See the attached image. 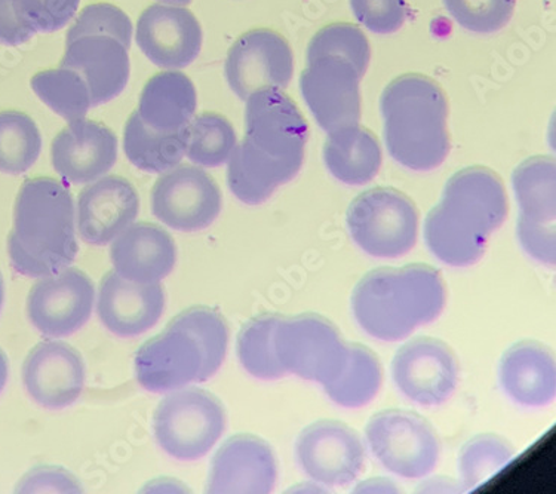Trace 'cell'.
<instances>
[{
	"label": "cell",
	"mask_w": 556,
	"mask_h": 494,
	"mask_svg": "<svg viewBox=\"0 0 556 494\" xmlns=\"http://www.w3.org/2000/svg\"><path fill=\"white\" fill-rule=\"evenodd\" d=\"M308 127L281 88H263L247 99L245 137L227 165L230 192L247 205L269 200L303 167Z\"/></svg>",
	"instance_id": "obj_1"
},
{
	"label": "cell",
	"mask_w": 556,
	"mask_h": 494,
	"mask_svg": "<svg viewBox=\"0 0 556 494\" xmlns=\"http://www.w3.org/2000/svg\"><path fill=\"white\" fill-rule=\"evenodd\" d=\"M227 346L229 328L222 315L208 307H193L140 347L134 363L136 378L154 394L205 382L220 370Z\"/></svg>",
	"instance_id": "obj_2"
},
{
	"label": "cell",
	"mask_w": 556,
	"mask_h": 494,
	"mask_svg": "<svg viewBox=\"0 0 556 494\" xmlns=\"http://www.w3.org/2000/svg\"><path fill=\"white\" fill-rule=\"evenodd\" d=\"M76 208L71 190L51 177L24 181L8 238L11 265L28 278L71 266L77 256Z\"/></svg>",
	"instance_id": "obj_3"
},
{
	"label": "cell",
	"mask_w": 556,
	"mask_h": 494,
	"mask_svg": "<svg viewBox=\"0 0 556 494\" xmlns=\"http://www.w3.org/2000/svg\"><path fill=\"white\" fill-rule=\"evenodd\" d=\"M445 302V283L433 267H384L361 279L353 290L352 312L371 338L400 342L440 318Z\"/></svg>",
	"instance_id": "obj_4"
},
{
	"label": "cell",
	"mask_w": 556,
	"mask_h": 494,
	"mask_svg": "<svg viewBox=\"0 0 556 494\" xmlns=\"http://www.w3.org/2000/svg\"><path fill=\"white\" fill-rule=\"evenodd\" d=\"M389 155L413 172H432L452 151L448 100L440 84L409 73L393 79L380 99Z\"/></svg>",
	"instance_id": "obj_5"
},
{
	"label": "cell",
	"mask_w": 556,
	"mask_h": 494,
	"mask_svg": "<svg viewBox=\"0 0 556 494\" xmlns=\"http://www.w3.org/2000/svg\"><path fill=\"white\" fill-rule=\"evenodd\" d=\"M225 407L202 389H178L153 416L154 439L162 451L182 461L202 459L226 431Z\"/></svg>",
	"instance_id": "obj_6"
},
{
	"label": "cell",
	"mask_w": 556,
	"mask_h": 494,
	"mask_svg": "<svg viewBox=\"0 0 556 494\" xmlns=\"http://www.w3.org/2000/svg\"><path fill=\"white\" fill-rule=\"evenodd\" d=\"M346 221L355 244L372 257H403L416 246L419 237L416 205L392 188L361 193L349 206Z\"/></svg>",
	"instance_id": "obj_7"
},
{
	"label": "cell",
	"mask_w": 556,
	"mask_h": 494,
	"mask_svg": "<svg viewBox=\"0 0 556 494\" xmlns=\"http://www.w3.org/2000/svg\"><path fill=\"white\" fill-rule=\"evenodd\" d=\"M369 452L393 476L419 480L432 473L441 456L440 436L417 413L384 410L365 428Z\"/></svg>",
	"instance_id": "obj_8"
},
{
	"label": "cell",
	"mask_w": 556,
	"mask_h": 494,
	"mask_svg": "<svg viewBox=\"0 0 556 494\" xmlns=\"http://www.w3.org/2000/svg\"><path fill=\"white\" fill-rule=\"evenodd\" d=\"M274 342L286 375L323 387L332 382L346 363L349 343L334 324L319 315L279 318Z\"/></svg>",
	"instance_id": "obj_9"
},
{
	"label": "cell",
	"mask_w": 556,
	"mask_h": 494,
	"mask_svg": "<svg viewBox=\"0 0 556 494\" xmlns=\"http://www.w3.org/2000/svg\"><path fill=\"white\" fill-rule=\"evenodd\" d=\"M363 78V73L348 56H307V67L300 76V89L324 131L332 134L359 124V83Z\"/></svg>",
	"instance_id": "obj_10"
},
{
	"label": "cell",
	"mask_w": 556,
	"mask_h": 494,
	"mask_svg": "<svg viewBox=\"0 0 556 494\" xmlns=\"http://www.w3.org/2000/svg\"><path fill=\"white\" fill-rule=\"evenodd\" d=\"M222 190L198 165H177L157 178L152 190V212L178 232H199L220 216Z\"/></svg>",
	"instance_id": "obj_11"
},
{
	"label": "cell",
	"mask_w": 556,
	"mask_h": 494,
	"mask_svg": "<svg viewBox=\"0 0 556 494\" xmlns=\"http://www.w3.org/2000/svg\"><path fill=\"white\" fill-rule=\"evenodd\" d=\"M94 302L88 275L66 267L35 283L27 299L28 321L47 338H68L89 321Z\"/></svg>",
	"instance_id": "obj_12"
},
{
	"label": "cell",
	"mask_w": 556,
	"mask_h": 494,
	"mask_svg": "<svg viewBox=\"0 0 556 494\" xmlns=\"http://www.w3.org/2000/svg\"><path fill=\"white\" fill-rule=\"evenodd\" d=\"M225 73L231 91L245 101L258 89H286L294 75V55L282 35L257 28L231 45Z\"/></svg>",
	"instance_id": "obj_13"
},
{
	"label": "cell",
	"mask_w": 556,
	"mask_h": 494,
	"mask_svg": "<svg viewBox=\"0 0 556 494\" xmlns=\"http://www.w3.org/2000/svg\"><path fill=\"white\" fill-rule=\"evenodd\" d=\"M295 459L316 484L342 487L364 471L365 447L358 433L348 425L320 420L300 433Z\"/></svg>",
	"instance_id": "obj_14"
},
{
	"label": "cell",
	"mask_w": 556,
	"mask_h": 494,
	"mask_svg": "<svg viewBox=\"0 0 556 494\" xmlns=\"http://www.w3.org/2000/svg\"><path fill=\"white\" fill-rule=\"evenodd\" d=\"M392 376L405 398L421 407H438L456 392L458 363L448 344L420 338L396 352Z\"/></svg>",
	"instance_id": "obj_15"
},
{
	"label": "cell",
	"mask_w": 556,
	"mask_h": 494,
	"mask_svg": "<svg viewBox=\"0 0 556 494\" xmlns=\"http://www.w3.org/2000/svg\"><path fill=\"white\" fill-rule=\"evenodd\" d=\"M437 206L462 228L490 238L507 217L505 186L489 168H465L446 181Z\"/></svg>",
	"instance_id": "obj_16"
},
{
	"label": "cell",
	"mask_w": 556,
	"mask_h": 494,
	"mask_svg": "<svg viewBox=\"0 0 556 494\" xmlns=\"http://www.w3.org/2000/svg\"><path fill=\"white\" fill-rule=\"evenodd\" d=\"M136 39L154 66L176 71L198 59L204 34L188 8L156 3L138 18Z\"/></svg>",
	"instance_id": "obj_17"
},
{
	"label": "cell",
	"mask_w": 556,
	"mask_h": 494,
	"mask_svg": "<svg viewBox=\"0 0 556 494\" xmlns=\"http://www.w3.org/2000/svg\"><path fill=\"white\" fill-rule=\"evenodd\" d=\"M87 370L83 355L63 342L39 343L23 366L26 392L48 410L71 407L83 394Z\"/></svg>",
	"instance_id": "obj_18"
},
{
	"label": "cell",
	"mask_w": 556,
	"mask_h": 494,
	"mask_svg": "<svg viewBox=\"0 0 556 494\" xmlns=\"http://www.w3.org/2000/svg\"><path fill=\"white\" fill-rule=\"evenodd\" d=\"M116 161V134L96 121H72L52 140V167L71 185L99 180L115 167Z\"/></svg>",
	"instance_id": "obj_19"
},
{
	"label": "cell",
	"mask_w": 556,
	"mask_h": 494,
	"mask_svg": "<svg viewBox=\"0 0 556 494\" xmlns=\"http://www.w3.org/2000/svg\"><path fill=\"white\" fill-rule=\"evenodd\" d=\"M140 213V198L127 178L101 177L80 192L76 229L87 244L103 246L129 228Z\"/></svg>",
	"instance_id": "obj_20"
},
{
	"label": "cell",
	"mask_w": 556,
	"mask_h": 494,
	"mask_svg": "<svg viewBox=\"0 0 556 494\" xmlns=\"http://www.w3.org/2000/svg\"><path fill=\"white\" fill-rule=\"evenodd\" d=\"M165 293L160 282L129 281L109 273L100 282L97 314L117 338H137L156 326L164 315Z\"/></svg>",
	"instance_id": "obj_21"
},
{
	"label": "cell",
	"mask_w": 556,
	"mask_h": 494,
	"mask_svg": "<svg viewBox=\"0 0 556 494\" xmlns=\"http://www.w3.org/2000/svg\"><path fill=\"white\" fill-rule=\"evenodd\" d=\"M128 48L115 36L92 34L66 40L60 67L79 73L88 85L92 107L122 94L129 80Z\"/></svg>",
	"instance_id": "obj_22"
},
{
	"label": "cell",
	"mask_w": 556,
	"mask_h": 494,
	"mask_svg": "<svg viewBox=\"0 0 556 494\" xmlns=\"http://www.w3.org/2000/svg\"><path fill=\"white\" fill-rule=\"evenodd\" d=\"M278 480V464L266 441L254 435L227 440L214 456L210 493H270Z\"/></svg>",
	"instance_id": "obj_23"
},
{
	"label": "cell",
	"mask_w": 556,
	"mask_h": 494,
	"mask_svg": "<svg viewBox=\"0 0 556 494\" xmlns=\"http://www.w3.org/2000/svg\"><path fill=\"white\" fill-rule=\"evenodd\" d=\"M115 273L129 281L161 282L177 263V245L172 235L152 223H132L112 241Z\"/></svg>",
	"instance_id": "obj_24"
},
{
	"label": "cell",
	"mask_w": 556,
	"mask_h": 494,
	"mask_svg": "<svg viewBox=\"0 0 556 494\" xmlns=\"http://www.w3.org/2000/svg\"><path fill=\"white\" fill-rule=\"evenodd\" d=\"M498 380L503 392L522 407H545L555 398L554 355L538 342H519L502 356Z\"/></svg>",
	"instance_id": "obj_25"
},
{
	"label": "cell",
	"mask_w": 556,
	"mask_h": 494,
	"mask_svg": "<svg viewBox=\"0 0 556 494\" xmlns=\"http://www.w3.org/2000/svg\"><path fill=\"white\" fill-rule=\"evenodd\" d=\"M198 109L197 88L185 73H157L148 80L138 101V115L154 131L174 132L189 127Z\"/></svg>",
	"instance_id": "obj_26"
},
{
	"label": "cell",
	"mask_w": 556,
	"mask_h": 494,
	"mask_svg": "<svg viewBox=\"0 0 556 494\" xmlns=\"http://www.w3.org/2000/svg\"><path fill=\"white\" fill-rule=\"evenodd\" d=\"M328 172L344 185H367L379 174L383 155L375 134L363 125L328 134L324 145Z\"/></svg>",
	"instance_id": "obj_27"
},
{
	"label": "cell",
	"mask_w": 556,
	"mask_h": 494,
	"mask_svg": "<svg viewBox=\"0 0 556 494\" xmlns=\"http://www.w3.org/2000/svg\"><path fill=\"white\" fill-rule=\"evenodd\" d=\"M189 136V127L174 132L154 131L136 111L125 124L124 152L134 167L162 174L180 164L188 153Z\"/></svg>",
	"instance_id": "obj_28"
},
{
	"label": "cell",
	"mask_w": 556,
	"mask_h": 494,
	"mask_svg": "<svg viewBox=\"0 0 556 494\" xmlns=\"http://www.w3.org/2000/svg\"><path fill=\"white\" fill-rule=\"evenodd\" d=\"M381 383L383 370L375 352L363 344L349 343L342 371L324 389L337 406L363 408L379 394Z\"/></svg>",
	"instance_id": "obj_29"
},
{
	"label": "cell",
	"mask_w": 556,
	"mask_h": 494,
	"mask_svg": "<svg viewBox=\"0 0 556 494\" xmlns=\"http://www.w3.org/2000/svg\"><path fill=\"white\" fill-rule=\"evenodd\" d=\"M555 160L534 156L514 172L513 185L519 214L540 223H554L556 216Z\"/></svg>",
	"instance_id": "obj_30"
},
{
	"label": "cell",
	"mask_w": 556,
	"mask_h": 494,
	"mask_svg": "<svg viewBox=\"0 0 556 494\" xmlns=\"http://www.w3.org/2000/svg\"><path fill=\"white\" fill-rule=\"evenodd\" d=\"M425 239L433 256L454 267L470 266L480 261L489 242L484 235L450 220L438 206L426 218Z\"/></svg>",
	"instance_id": "obj_31"
},
{
	"label": "cell",
	"mask_w": 556,
	"mask_h": 494,
	"mask_svg": "<svg viewBox=\"0 0 556 494\" xmlns=\"http://www.w3.org/2000/svg\"><path fill=\"white\" fill-rule=\"evenodd\" d=\"M30 85L39 100L68 123L83 119L92 107L87 83L72 68L59 67L36 73Z\"/></svg>",
	"instance_id": "obj_32"
},
{
	"label": "cell",
	"mask_w": 556,
	"mask_h": 494,
	"mask_svg": "<svg viewBox=\"0 0 556 494\" xmlns=\"http://www.w3.org/2000/svg\"><path fill=\"white\" fill-rule=\"evenodd\" d=\"M42 152L38 125L26 113L0 112V173L18 176L28 172Z\"/></svg>",
	"instance_id": "obj_33"
},
{
	"label": "cell",
	"mask_w": 556,
	"mask_h": 494,
	"mask_svg": "<svg viewBox=\"0 0 556 494\" xmlns=\"http://www.w3.org/2000/svg\"><path fill=\"white\" fill-rule=\"evenodd\" d=\"M189 160L202 168L225 165L238 144L233 125L218 113H202L189 124Z\"/></svg>",
	"instance_id": "obj_34"
},
{
	"label": "cell",
	"mask_w": 556,
	"mask_h": 494,
	"mask_svg": "<svg viewBox=\"0 0 556 494\" xmlns=\"http://www.w3.org/2000/svg\"><path fill=\"white\" fill-rule=\"evenodd\" d=\"M515 448L509 441L494 433H482L468 441L458 456V476L465 490L489 483L513 461Z\"/></svg>",
	"instance_id": "obj_35"
},
{
	"label": "cell",
	"mask_w": 556,
	"mask_h": 494,
	"mask_svg": "<svg viewBox=\"0 0 556 494\" xmlns=\"http://www.w3.org/2000/svg\"><path fill=\"white\" fill-rule=\"evenodd\" d=\"M279 317L263 315L242 328L238 358L243 370L260 380H278L286 375L275 351V328Z\"/></svg>",
	"instance_id": "obj_36"
},
{
	"label": "cell",
	"mask_w": 556,
	"mask_h": 494,
	"mask_svg": "<svg viewBox=\"0 0 556 494\" xmlns=\"http://www.w3.org/2000/svg\"><path fill=\"white\" fill-rule=\"evenodd\" d=\"M319 54H339L348 56L365 76L371 60V47L367 36L353 24L337 23L324 27L312 38L307 47V56Z\"/></svg>",
	"instance_id": "obj_37"
},
{
	"label": "cell",
	"mask_w": 556,
	"mask_h": 494,
	"mask_svg": "<svg viewBox=\"0 0 556 494\" xmlns=\"http://www.w3.org/2000/svg\"><path fill=\"white\" fill-rule=\"evenodd\" d=\"M450 15L473 34H494L513 18L517 0H444Z\"/></svg>",
	"instance_id": "obj_38"
},
{
	"label": "cell",
	"mask_w": 556,
	"mask_h": 494,
	"mask_svg": "<svg viewBox=\"0 0 556 494\" xmlns=\"http://www.w3.org/2000/svg\"><path fill=\"white\" fill-rule=\"evenodd\" d=\"M92 34L115 36L129 50L132 40L131 18L121 8L111 3H94L84 8L79 17L68 28L66 40Z\"/></svg>",
	"instance_id": "obj_39"
},
{
	"label": "cell",
	"mask_w": 556,
	"mask_h": 494,
	"mask_svg": "<svg viewBox=\"0 0 556 494\" xmlns=\"http://www.w3.org/2000/svg\"><path fill=\"white\" fill-rule=\"evenodd\" d=\"M80 0H14L18 17L36 34H54L75 17Z\"/></svg>",
	"instance_id": "obj_40"
},
{
	"label": "cell",
	"mask_w": 556,
	"mask_h": 494,
	"mask_svg": "<svg viewBox=\"0 0 556 494\" xmlns=\"http://www.w3.org/2000/svg\"><path fill=\"white\" fill-rule=\"evenodd\" d=\"M353 15L377 35H391L407 22V0H351Z\"/></svg>",
	"instance_id": "obj_41"
},
{
	"label": "cell",
	"mask_w": 556,
	"mask_h": 494,
	"mask_svg": "<svg viewBox=\"0 0 556 494\" xmlns=\"http://www.w3.org/2000/svg\"><path fill=\"white\" fill-rule=\"evenodd\" d=\"M517 237L522 250L542 265H554L555 228L552 223H540L519 214Z\"/></svg>",
	"instance_id": "obj_42"
},
{
	"label": "cell",
	"mask_w": 556,
	"mask_h": 494,
	"mask_svg": "<svg viewBox=\"0 0 556 494\" xmlns=\"http://www.w3.org/2000/svg\"><path fill=\"white\" fill-rule=\"evenodd\" d=\"M20 493H79V481L66 469L40 467L27 473L17 485Z\"/></svg>",
	"instance_id": "obj_43"
},
{
	"label": "cell",
	"mask_w": 556,
	"mask_h": 494,
	"mask_svg": "<svg viewBox=\"0 0 556 494\" xmlns=\"http://www.w3.org/2000/svg\"><path fill=\"white\" fill-rule=\"evenodd\" d=\"M36 31L18 17L14 0H0V45L17 47L34 38Z\"/></svg>",
	"instance_id": "obj_44"
},
{
	"label": "cell",
	"mask_w": 556,
	"mask_h": 494,
	"mask_svg": "<svg viewBox=\"0 0 556 494\" xmlns=\"http://www.w3.org/2000/svg\"><path fill=\"white\" fill-rule=\"evenodd\" d=\"M425 493H458L465 492L460 481L448 480L446 477H435L420 485Z\"/></svg>",
	"instance_id": "obj_45"
},
{
	"label": "cell",
	"mask_w": 556,
	"mask_h": 494,
	"mask_svg": "<svg viewBox=\"0 0 556 494\" xmlns=\"http://www.w3.org/2000/svg\"><path fill=\"white\" fill-rule=\"evenodd\" d=\"M356 493H396L397 487L393 481L388 478H369V480L363 481V483L356 485Z\"/></svg>",
	"instance_id": "obj_46"
},
{
	"label": "cell",
	"mask_w": 556,
	"mask_h": 494,
	"mask_svg": "<svg viewBox=\"0 0 556 494\" xmlns=\"http://www.w3.org/2000/svg\"><path fill=\"white\" fill-rule=\"evenodd\" d=\"M8 375H10V366H8L7 355L0 350V392L5 388Z\"/></svg>",
	"instance_id": "obj_47"
},
{
	"label": "cell",
	"mask_w": 556,
	"mask_h": 494,
	"mask_svg": "<svg viewBox=\"0 0 556 494\" xmlns=\"http://www.w3.org/2000/svg\"><path fill=\"white\" fill-rule=\"evenodd\" d=\"M157 2L164 3V5L188 7L192 0H157Z\"/></svg>",
	"instance_id": "obj_48"
},
{
	"label": "cell",
	"mask_w": 556,
	"mask_h": 494,
	"mask_svg": "<svg viewBox=\"0 0 556 494\" xmlns=\"http://www.w3.org/2000/svg\"><path fill=\"white\" fill-rule=\"evenodd\" d=\"M3 297H5V290H3L2 275H0V311H2Z\"/></svg>",
	"instance_id": "obj_49"
}]
</instances>
